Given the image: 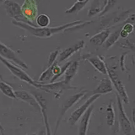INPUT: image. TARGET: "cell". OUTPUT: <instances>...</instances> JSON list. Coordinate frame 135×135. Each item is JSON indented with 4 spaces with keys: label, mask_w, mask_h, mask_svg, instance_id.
<instances>
[{
    "label": "cell",
    "mask_w": 135,
    "mask_h": 135,
    "mask_svg": "<svg viewBox=\"0 0 135 135\" xmlns=\"http://www.w3.org/2000/svg\"><path fill=\"white\" fill-rule=\"evenodd\" d=\"M83 21L82 20H75L73 22L70 23H67L62 25H59V26H54V27H45V28H41L38 26H32V25H30L27 24H25L22 22H19V21L16 20H12V24L15 25V26L20 27L21 29L25 30L29 34H31V36H34L38 38H42V39H46V38H49L51 36H52L55 34H57L59 32L62 31H65L67 29L71 28L76 26V25L82 24Z\"/></svg>",
    "instance_id": "obj_1"
},
{
    "label": "cell",
    "mask_w": 135,
    "mask_h": 135,
    "mask_svg": "<svg viewBox=\"0 0 135 135\" xmlns=\"http://www.w3.org/2000/svg\"><path fill=\"white\" fill-rule=\"evenodd\" d=\"M87 93V90H81L78 93H76V94L73 95L72 96H70L69 98H68L64 102H63L61 105L60 107V112H59V116L57 117V122H56V127H55V130H54V133L52 135H56L57 133V131L59 128V125H60V122L62 119L63 116L65 115L66 112L69 111V110L72 107H74L75 104H77L79 101L83 99L84 96H85Z\"/></svg>",
    "instance_id": "obj_5"
},
{
    "label": "cell",
    "mask_w": 135,
    "mask_h": 135,
    "mask_svg": "<svg viewBox=\"0 0 135 135\" xmlns=\"http://www.w3.org/2000/svg\"><path fill=\"white\" fill-rule=\"evenodd\" d=\"M84 59L86 60L90 63V64L95 68V69L104 75L107 74V64L103 62V60L100 57L95 56V55H84L83 57Z\"/></svg>",
    "instance_id": "obj_14"
},
{
    "label": "cell",
    "mask_w": 135,
    "mask_h": 135,
    "mask_svg": "<svg viewBox=\"0 0 135 135\" xmlns=\"http://www.w3.org/2000/svg\"><path fill=\"white\" fill-rule=\"evenodd\" d=\"M107 1H108V0H103V3H102V7H103V8L105 6V4H107Z\"/></svg>",
    "instance_id": "obj_36"
},
{
    "label": "cell",
    "mask_w": 135,
    "mask_h": 135,
    "mask_svg": "<svg viewBox=\"0 0 135 135\" xmlns=\"http://www.w3.org/2000/svg\"><path fill=\"white\" fill-rule=\"evenodd\" d=\"M0 91H1L4 95H6L8 98L16 100V95H15V91L14 90L13 87L8 84V83L1 80L0 81Z\"/></svg>",
    "instance_id": "obj_22"
},
{
    "label": "cell",
    "mask_w": 135,
    "mask_h": 135,
    "mask_svg": "<svg viewBox=\"0 0 135 135\" xmlns=\"http://www.w3.org/2000/svg\"><path fill=\"white\" fill-rule=\"evenodd\" d=\"M31 94L35 97L36 102L39 105V108L41 110L42 117H43V122L45 124V129L46 132V135H52V132H51L50 125H49V121H48V117H47V100L45 97L41 94L36 91H31Z\"/></svg>",
    "instance_id": "obj_11"
},
{
    "label": "cell",
    "mask_w": 135,
    "mask_h": 135,
    "mask_svg": "<svg viewBox=\"0 0 135 135\" xmlns=\"http://www.w3.org/2000/svg\"><path fill=\"white\" fill-rule=\"evenodd\" d=\"M6 0H0V4H2V3H3L4 2H5Z\"/></svg>",
    "instance_id": "obj_37"
},
{
    "label": "cell",
    "mask_w": 135,
    "mask_h": 135,
    "mask_svg": "<svg viewBox=\"0 0 135 135\" xmlns=\"http://www.w3.org/2000/svg\"><path fill=\"white\" fill-rule=\"evenodd\" d=\"M0 56L5 58L6 60L15 63V65L19 66L21 69H29L28 65L17 55V53L15 51H13L10 47H8V46L3 44L1 41H0Z\"/></svg>",
    "instance_id": "obj_9"
},
{
    "label": "cell",
    "mask_w": 135,
    "mask_h": 135,
    "mask_svg": "<svg viewBox=\"0 0 135 135\" xmlns=\"http://www.w3.org/2000/svg\"><path fill=\"white\" fill-rule=\"evenodd\" d=\"M15 95H16V98L18 100L28 103L29 105H31V107H39V105H38L35 97L33 96L31 93H29L25 90H17V91H15Z\"/></svg>",
    "instance_id": "obj_18"
},
{
    "label": "cell",
    "mask_w": 135,
    "mask_h": 135,
    "mask_svg": "<svg viewBox=\"0 0 135 135\" xmlns=\"http://www.w3.org/2000/svg\"><path fill=\"white\" fill-rule=\"evenodd\" d=\"M124 23H130V24H133V25H135V13H133V14H131L128 16V18L125 20Z\"/></svg>",
    "instance_id": "obj_30"
},
{
    "label": "cell",
    "mask_w": 135,
    "mask_h": 135,
    "mask_svg": "<svg viewBox=\"0 0 135 135\" xmlns=\"http://www.w3.org/2000/svg\"><path fill=\"white\" fill-rule=\"evenodd\" d=\"M129 36V34L128 32H126L123 29H121V31H120V37L122 38V39H127V38Z\"/></svg>",
    "instance_id": "obj_31"
},
{
    "label": "cell",
    "mask_w": 135,
    "mask_h": 135,
    "mask_svg": "<svg viewBox=\"0 0 135 135\" xmlns=\"http://www.w3.org/2000/svg\"><path fill=\"white\" fill-rule=\"evenodd\" d=\"M55 63V62H54ZM54 63L52 65H51L50 67H47L46 69L44 70V72L42 73L39 79H38V83L39 84H46V82L51 81V79L53 77V67H54Z\"/></svg>",
    "instance_id": "obj_24"
},
{
    "label": "cell",
    "mask_w": 135,
    "mask_h": 135,
    "mask_svg": "<svg viewBox=\"0 0 135 135\" xmlns=\"http://www.w3.org/2000/svg\"><path fill=\"white\" fill-rule=\"evenodd\" d=\"M84 45H85L84 41L79 40L76 42V43H74L73 46H69V47L62 50L58 55V57L57 60V63H60L62 62H64V61L68 60V59H69L71 56H73L75 52H77L79 50H81L84 46Z\"/></svg>",
    "instance_id": "obj_13"
},
{
    "label": "cell",
    "mask_w": 135,
    "mask_h": 135,
    "mask_svg": "<svg viewBox=\"0 0 135 135\" xmlns=\"http://www.w3.org/2000/svg\"><path fill=\"white\" fill-rule=\"evenodd\" d=\"M79 67V61H74V62H72L70 66L68 68V69L66 70L65 74H63L64 75V79L63 80H64L67 84H70L72 79L74 78L76 74L78 73Z\"/></svg>",
    "instance_id": "obj_19"
},
{
    "label": "cell",
    "mask_w": 135,
    "mask_h": 135,
    "mask_svg": "<svg viewBox=\"0 0 135 135\" xmlns=\"http://www.w3.org/2000/svg\"><path fill=\"white\" fill-rule=\"evenodd\" d=\"M107 74L109 76L110 80L112 83V85L115 88V90L117 92L118 96L120 97V99L125 104H129V98L128 95V93H127L126 88L124 86L123 83L122 82V80L118 78V76L117 73L113 69H109L107 66Z\"/></svg>",
    "instance_id": "obj_8"
},
{
    "label": "cell",
    "mask_w": 135,
    "mask_h": 135,
    "mask_svg": "<svg viewBox=\"0 0 135 135\" xmlns=\"http://www.w3.org/2000/svg\"><path fill=\"white\" fill-rule=\"evenodd\" d=\"M131 13H132V9H128V10H122L120 13L117 12L112 13V14L107 16L105 15V18L102 19V20L100 21L99 30L100 31H102V30L107 28H112V26H114L115 25L124 23L125 20L131 15Z\"/></svg>",
    "instance_id": "obj_3"
},
{
    "label": "cell",
    "mask_w": 135,
    "mask_h": 135,
    "mask_svg": "<svg viewBox=\"0 0 135 135\" xmlns=\"http://www.w3.org/2000/svg\"><path fill=\"white\" fill-rule=\"evenodd\" d=\"M100 97V95H92L82 105H80L79 107L74 110V111L71 113V115L69 118V122L70 126H74L77 123L78 121L83 117L84 114L85 113L88 108L90 107L91 105H93V103H94L97 99H99Z\"/></svg>",
    "instance_id": "obj_10"
},
{
    "label": "cell",
    "mask_w": 135,
    "mask_h": 135,
    "mask_svg": "<svg viewBox=\"0 0 135 135\" xmlns=\"http://www.w3.org/2000/svg\"><path fill=\"white\" fill-rule=\"evenodd\" d=\"M103 7L102 5H100V0H94V2L92 3L91 7L90 8V9L88 10V16L89 17H93L95 16L96 15H100V12L102 11Z\"/></svg>",
    "instance_id": "obj_25"
},
{
    "label": "cell",
    "mask_w": 135,
    "mask_h": 135,
    "mask_svg": "<svg viewBox=\"0 0 135 135\" xmlns=\"http://www.w3.org/2000/svg\"><path fill=\"white\" fill-rule=\"evenodd\" d=\"M113 90V85L110 79H103L100 82V84L96 87L95 90L93 91V95H104L111 93Z\"/></svg>",
    "instance_id": "obj_17"
},
{
    "label": "cell",
    "mask_w": 135,
    "mask_h": 135,
    "mask_svg": "<svg viewBox=\"0 0 135 135\" xmlns=\"http://www.w3.org/2000/svg\"><path fill=\"white\" fill-rule=\"evenodd\" d=\"M0 62H1L11 72V74L14 76H15L16 78H18L19 79L21 80V81H23L25 83H27L34 87L38 88V84H39V83L37 81H35L32 78L30 77L29 74L26 73V72H25L23 70V69H21V68H20L19 66L15 65V63L6 60L5 58L2 57L1 56H0Z\"/></svg>",
    "instance_id": "obj_2"
},
{
    "label": "cell",
    "mask_w": 135,
    "mask_h": 135,
    "mask_svg": "<svg viewBox=\"0 0 135 135\" xmlns=\"http://www.w3.org/2000/svg\"><path fill=\"white\" fill-rule=\"evenodd\" d=\"M37 89L48 93H53L55 95V98L57 99L60 97L63 90H74V89H76V87L71 86L70 84H67L64 80H62V81L53 82L49 84H39Z\"/></svg>",
    "instance_id": "obj_6"
},
{
    "label": "cell",
    "mask_w": 135,
    "mask_h": 135,
    "mask_svg": "<svg viewBox=\"0 0 135 135\" xmlns=\"http://www.w3.org/2000/svg\"><path fill=\"white\" fill-rule=\"evenodd\" d=\"M118 1H119V0H108L107 4H105V6L102 9V11H101L100 14L99 15V17H103L105 15H107V13L111 11L112 8L116 6V4L117 3Z\"/></svg>",
    "instance_id": "obj_27"
},
{
    "label": "cell",
    "mask_w": 135,
    "mask_h": 135,
    "mask_svg": "<svg viewBox=\"0 0 135 135\" xmlns=\"http://www.w3.org/2000/svg\"><path fill=\"white\" fill-rule=\"evenodd\" d=\"M89 2H90V0H77V2H75L73 6L65 10V14L66 15L77 14V13L81 11L86 6V4Z\"/></svg>",
    "instance_id": "obj_20"
},
{
    "label": "cell",
    "mask_w": 135,
    "mask_h": 135,
    "mask_svg": "<svg viewBox=\"0 0 135 135\" xmlns=\"http://www.w3.org/2000/svg\"><path fill=\"white\" fill-rule=\"evenodd\" d=\"M117 104L118 108V122L120 124L121 130L124 135H131L133 129V126L132 125V122H130L129 118L127 116L125 112V110L123 107V104L122 102V100L117 94Z\"/></svg>",
    "instance_id": "obj_7"
},
{
    "label": "cell",
    "mask_w": 135,
    "mask_h": 135,
    "mask_svg": "<svg viewBox=\"0 0 135 135\" xmlns=\"http://www.w3.org/2000/svg\"><path fill=\"white\" fill-rule=\"evenodd\" d=\"M25 135H36V133H28V134H25Z\"/></svg>",
    "instance_id": "obj_38"
},
{
    "label": "cell",
    "mask_w": 135,
    "mask_h": 135,
    "mask_svg": "<svg viewBox=\"0 0 135 135\" xmlns=\"http://www.w3.org/2000/svg\"><path fill=\"white\" fill-rule=\"evenodd\" d=\"M132 119H133V129H134V131H135V108L133 109V112H132Z\"/></svg>",
    "instance_id": "obj_32"
},
{
    "label": "cell",
    "mask_w": 135,
    "mask_h": 135,
    "mask_svg": "<svg viewBox=\"0 0 135 135\" xmlns=\"http://www.w3.org/2000/svg\"><path fill=\"white\" fill-rule=\"evenodd\" d=\"M93 110H94V105H91L85 112V113L83 115V117H81V120H80L79 126V129H78V135H87L89 124H90V121Z\"/></svg>",
    "instance_id": "obj_15"
},
{
    "label": "cell",
    "mask_w": 135,
    "mask_h": 135,
    "mask_svg": "<svg viewBox=\"0 0 135 135\" xmlns=\"http://www.w3.org/2000/svg\"><path fill=\"white\" fill-rule=\"evenodd\" d=\"M120 31H121V29H117L115 31H113L112 33L110 34L107 40L105 41V43L103 44V46L105 49H107V50L110 49L114 44H116L118 41L119 37H120Z\"/></svg>",
    "instance_id": "obj_21"
},
{
    "label": "cell",
    "mask_w": 135,
    "mask_h": 135,
    "mask_svg": "<svg viewBox=\"0 0 135 135\" xmlns=\"http://www.w3.org/2000/svg\"><path fill=\"white\" fill-rule=\"evenodd\" d=\"M134 27L135 25L133 24H130V23H124L123 26H122V29H123L126 32H128L129 35L131 33H133L134 31Z\"/></svg>",
    "instance_id": "obj_29"
},
{
    "label": "cell",
    "mask_w": 135,
    "mask_h": 135,
    "mask_svg": "<svg viewBox=\"0 0 135 135\" xmlns=\"http://www.w3.org/2000/svg\"><path fill=\"white\" fill-rule=\"evenodd\" d=\"M3 4H4V8H5V10L7 12V15L9 17H11L14 20L32 25V26H36V27L37 26L35 23L31 22V21L28 20L24 16L22 9H21V6L19 3L12 1V0H6L3 3Z\"/></svg>",
    "instance_id": "obj_4"
},
{
    "label": "cell",
    "mask_w": 135,
    "mask_h": 135,
    "mask_svg": "<svg viewBox=\"0 0 135 135\" xmlns=\"http://www.w3.org/2000/svg\"><path fill=\"white\" fill-rule=\"evenodd\" d=\"M21 9L25 18L34 23L38 16L37 3L36 0H24V3L21 5Z\"/></svg>",
    "instance_id": "obj_12"
},
{
    "label": "cell",
    "mask_w": 135,
    "mask_h": 135,
    "mask_svg": "<svg viewBox=\"0 0 135 135\" xmlns=\"http://www.w3.org/2000/svg\"><path fill=\"white\" fill-rule=\"evenodd\" d=\"M0 133H1V135H4V128H3V127L2 126L1 122H0Z\"/></svg>",
    "instance_id": "obj_35"
},
{
    "label": "cell",
    "mask_w": 135,
    "mask_h": 135,
    "mask_svg": "<svg viewBox=\"0 0 135 135\" xmlns=\"http://www.w3.org/2000/svg\"><path fill=\"white\" fill-rule=\"evenodd\" d=\"M110 34H111V28L102 30V31H100L99 33L95 34V36H93L90 39V42L91 44L97 46H102L105 43V41L107 40Z\"/></svg>",
    "instance_id": "obj_16"
},
{
    "label": "cell",
    "mask_w": 135,
    "mask_h": 135,
    "mask_svg": "<svg viewBox=\"0 0 135 135\" xmlns=\"http://www.w3.org/2000/svg\"><path fill=\"white\" fill-rule=\"evenodd\" d=\"M127 53H123L122 55V57H121V67H122V70L124 71V68H123V63H124V58H125V55Z\"/></svg>",
    "instance_id": "obj_33"
},
{
    "label": "cell",
    "mask_w": 135,
    "mask_h": 135,
    "mask_svg": "<svg viewBox=\"0 0 135 135\" xmlns=\"http://www.w3.org/2000/svg\"><path fill=\"white\" fill-rule=\"evenodd\" d=\"M115 111H114V107H113V104L112 103V101L110 102L107 109H105V121H107V123L110 127H113L114 123H115Z\"/></svg>",
    "instance_id": "obj_23"
},
{
    "label": "cell",
    "mask_w": 135,
    "mask_h": 135,
    "mask_svg": "<svg viewBox=\"0 0 135 135\" xmlns=\"http://www.w3.org/2000/svg\"><path fill=\"white\" fill-rule=\"evenodd\" d=\"M36 135H46V129H42V130H40L38 133Z\"/></svg>",
    "instance_id": "obj_34"
},
{
    "label": "cell",
    "mask_w": 135,
    "mask_h": 135,
    "mask_svg": "<svg viewBox=\"0 0 135 135\" xmlns=\"http://www.w3.org/2000/svg\"><path fill=\"white\" fill-rule=\"evenodd\" d=\"M60 53V49L57 48V50L53 51L49 54L48 57V62H47V67H50L51 65H52L54 62H57V59L58 57V55Z\"/></svg>",
    "instance_id": "obj_28"
},
{
    "label": "cell",
    "mask_w": 135,
    "mask_h": 135,
    "mask_svg": "<svg viewBox=\"0 0 135 135\" xmlns=\"http://www.w3.org/2000/svg\"><path fill=\"white\" fill-rule=\"evenodd\" d=\"M36 25L38 27L45 28V27L49 26L51 20H50V18L48 15H46L45 14H41L36 17Z\"/></svg>",
    "instance_id": "obj_26"
}]
</instances>
